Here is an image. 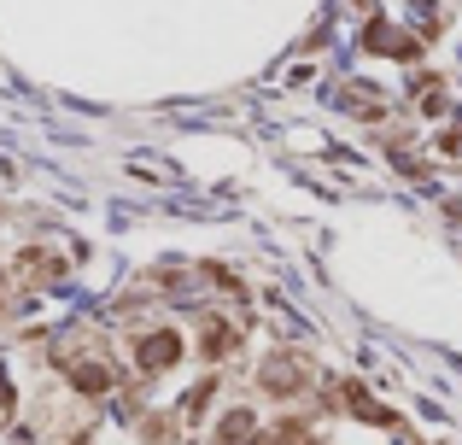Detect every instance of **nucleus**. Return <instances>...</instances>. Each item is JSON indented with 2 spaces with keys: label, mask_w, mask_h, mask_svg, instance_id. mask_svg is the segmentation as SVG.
<instances>
[{
  "label": "nucleus",
  "mask_w": 462,
  "mask_h": 445,
  "mask_svg": "<svg viewBox=\"0 0 462 445\" xmlns=\"http://www.w3.org/2000/svg\"><path fill=\"white\" fill-rule=\"evenodd\" d=\"M252 428H258V422H252V411H228L223 428H217V445H246Z\"/></svg>",
  "instance_id": "obj_3"
},
{
  "label": "nucleus",
  "mask_w": 462,
  "mask_h": 445,
  "mask_svg": "<svg viewBox=\"0 0 462 445\" xmlns=\"http://www.w3.org/2000/svg\"><path fill=\"white\" fill-rule=\"evenodd\" d=\"M346 404H351V411H357V416H363V422H393V416H386V411H381V404H374V399H369V393H363V387H357V381H346Z\"/></svg>",
  "instance_id": "obj_6"
},
{
  "label": "nucleus",
  "mask_w": 462,
  "mask_h": 445,
  "mask_svg": "<svg viewBox=\"0 0 462 445\" xmlns=\"http://www.w3.org/2000/svg\"><path fill=\"white\" fill-rule=\"evenodd\" d=\"M228 346H235V329H228L223 317H211V322H205V334H199V352L205 357H223Z\"/></svg>",
  "instance_id": "obj_4"
},
{
  "label": "nucleus",
  "mask_w": 462,
  "mask_h": 445,
  "mask_svg": "<svg viewBox=\"0 0 462 445\" xmlns=\"http://www.w3.org/2000/svg\"><path fill=\"white\" fill-rule=\"evenodd\" d=\"M263 387H270L275 399L305 393L310 387V364H305V357H270V364H263Z\"/></svg>",
  "instance_id": "obj_1"
},
{
  "label": "nucleus",
  "mask_w": 462,
  "mask_h": 445,
  "mask_svg": "<svg viewBox=\"0 0 462 445\" xmlns=\"http://www.w3.org/2000/svg\"><path fill=\"white\" fill-rule=\"evenodd\" d=\"M70 381H77L82 393H106L112 387V369L106 364H70Z\"/></svg>",
  "instance_id": "obj_5"
},
{
  "label": "nucleus",
  "mask_w": 462,
  "mask_h": 445,
  "mask_svg": "<svg viewBox=\"0 0 462 445\" xmlns=\"http://www.w3.org/2000/svg\"><path fill=\"white\" fill-rule=\"evenodd\" d=\"M135 357H141V369H147V375H158V369H170V364L181 357V340H176L170 329H158V334H147V340H141Z\"/></svg>",
  "instance_id": "obj_2"
}]
</instances>
